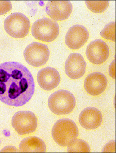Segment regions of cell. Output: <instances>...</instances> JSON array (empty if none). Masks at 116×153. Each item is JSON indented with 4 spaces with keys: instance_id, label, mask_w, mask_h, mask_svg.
<instances>
[{
    "instance_id": "obj_1",
    "label": "cell",
    "mask_w": 116,
    "mask_h": 153,
    "mask_svg": "<svg viewBox=\"0 0 116 153\" xmlns=\"http://www.w3.org/2000/svg\"><path fill=\"white\" fill-rule=\"evenodd\" d=\"M33 76L21 63L0 64V101L11 107H21L30 100L35 91Z\"/></svg>"
},
{
    "instance_id": "obj_2",
    "label": "cell",
    "mask_w": 116,
    "mask_h": 153,
    "mask_svg": "<svg viewBox=\"0 0 116 153\" xmlns=\"http://www.w3.org/2000/svg\"><path fill=\"white\" fill-rule=\"evenodd\" d=\"M51 134L54 141L58 145L64 147L68 146L78 137V129L73 120L61 119L54 124Z\"/></svg>"
},
{
    "instance_id": "obj_3",
    "label": "cell",
    "mask_w": 116,
    "mask_h": 153,
    "mask_svg": "<svg viewBox=\"0 0 116 153\" xmlns=\"http://www.w3.org/2000/svg\"><path fill=\"white\" fill-rule=\"evenodd\" d=\"M50 111L57 115L68 114L76 106V99L71 92L66 90L57 91L50 95L48 100Z\"/></svg>"
},
{
    "instance_id": "obj_4",
    "label": "cell",
    "mask_w": 116,
    "mask_h": 153,
    "mask_svg": "<svg viewBox=\"0 0 116 153\" xmlns=\"http://www.w3.org/2000/svg\"><path fill=\"white\" fill-rule=\"evenodd\" d=\"M59 33L60 28L58 23L49 18L38 19L32 27V33L33 37L43 42H52L56 39Z\"/></svg>"
},
{
    "instance_id": "obj_5",
    "label": "cell",
    "mask_w": 116,
    "mask_h": 153,
    "mask_svg": "<svg viewBox=\"0 0 116 153\" xmlns=\"http://www.w3.org/2000/svg\"><path fill=\"white\" fill-rule=\"evenodd\" d=\"M4 26L6 33L11 37L23 38L29 33L30 22L22 13H14L5 19Z\"/></svg>"
},
{
    "instance_id": "obj_6",
    "label": "cell",
    "mask_w": 116,
    "mask_h": 153,
    "mask_svg": "<svg viewBox=\"0 0 116 153\" xmlns=\"http://www.w3.org/2000/svg\"><path fill=\"white\" fill-rule=\"evenodd\" d=\"M11 124L18 134L24 135L34 133L38 126V120L32 111H21L14 115Z\"/></svg>"
},
{
    "instance_id": "obj_7",
    "label": "cell",
    "mask_w": 116,
    "mask_h": 153,
    "mask_svg": "<svg viewBox=\"0 0 116 153\" xmlns=\"http://www.w3.org/2000/svg\"><path fill=\"white\" fill-rule=\"evenodd\" d=\"M23 54L26 61L28 64L38 67L44 65L47 62L50 52L46 45L35 42L26 47Z\"/></svg>"
},
{
    "instance_id": "obj_8",
    "label": "cell",
    "mask_w": 116,
    "mask_h": 153,
    "mask_svg": "<svg viewBox=\"0 0 116 153\" xmlns=\"http://www.w3.org/2000/svg\"><path fill=\"white\" fill-rule=\"evenodd\" d=\"M86 54L87 59L91 63L100 65L106 61L109 57V47L102 40H94L87 46Z\"/></svg>"
},
{
    "instance_id": "obj_9",
    "label": "cell",
    "mask_w": 116,
    "mask_h": 153,
    "mask_svg": "<svg viewBox=\"0 0 116 153\" xmlns=\"http://www.w3.org/2000/svg\"><path fill=\"white\" fill-rule=\"evenodd\" d=\"M73 6L68 1H51L46 4V11L50 17L55 21H63L69 18Z\"/></svg>"
},
{
    "instance_id": "obj_10",
    "label": "cell",
    "mask_w": 116,
    "mask_h": 153,
    "mask_svg": "<svg viewBox=\"0 0 116 153\" xmlns=\"http://www.w3.org/2000/svg\"><path fill=\"white\" fill-rule=\"evenodd\" d=\"M89 37L88 31L84 27L76 25L71 27L67 32L65 42L69 48L77 50L85 45Z\"/></svg>"
},
{
    "instance_id": "obj_11",
    "label": "cell",
    "mask_w": 116,
    "mask_h": 153,
    "mask_svg": "<svg viewBox=\"0 0 116 153\" xmlns=\"http://www.w3.org/2000/svg\"><path fill=\"white\" fill-rule=\"evenodd\" d=\"M86 63L80 54L73 53L69 55L65 62L66 74L72 79L82 77L86 72Z\"/></svg>"
},
{
    "instance_id": "obj_12",
    "label": "cell",
    "mask_w": 116,
    "mask_h": 153,
    "mask_svg": "<svg viewBox=\"0 0 116 153\" xmlns=\"http://www.w3.org/2000/svg\"><path fill=\"white\" fill-rule=\"evenodd\" d=\"M108 80L104 74L95 72L89 74L85 79L84 87L88 94L92 96L100 95L107 86Z\"/></svg>"
},
{
    "instance_id": "obj_13",
    "label": "cell",
    "mask_w": 116,
    "mask_h": 153,
    "mask_svg": "<svg viewBox=\"0 0 116 153\" xmlns=\"http://www.w3.org/2000/svg\"><path fill=\"white\" fill-rule=\"evenodd\" d=\"M37 81L42 89L46 91L52 90L57 87L60 82V76L55 68L46 67L39 71Z\"/></svg>"
},
{
    "instance_id": "obj_14",
    "label": "cell",
    "mask_w": 116,
    "mask_h": 153,
    "mask_svg": "<svg viewBox=\"0 0 116 153\" xmlns=\"http://www.w3.org/2000/svg\"><path fill=\"white\" fill-rule=\"evenodd\" d=\"M79 121L82 128L87 130H94L101 125L103 116L96 108L87 107L81 113Z\"/></svg>"
},
{
    "instance_id": "obj_15",
    "label": "cell",
    "mask_w": 116,
    "mask_h": 153,
    "mask_svg": "<svg viewBox=\"0 0 116 153\" xmlns=\"http://www.w3.org/2000/svg\"><path fill=\"white\" fill-rule=\"evenodd\" d=\"M21 152H46V143L37 137H31L22 140L19 146Z\"/></svg>"
},
{
    "instance_id": "obj_16",
    "label": "cell",
    "mask_w": 116,
    "mask_h": 153,
    "mask_svg": "<svg viewBox=\"0 0 116 153\" xmlns=\"http://www.w3.org/2000/svg\"><path fill=\"white\" fill-rule=\"evenodd\" d=\"M88 144L83 140L76 139L68 146V152H90Z\"/></svg>"
},
{
    "instance_id": "obj_17",
    "label": "cell",
    "mask_w": 116,
    "mask_h": 153,
    "mask_svg": "<svg viewBox=\"0 0 116 153\" xmlns=\"http://www.w3.org/2000/svg\"><path fill=\"white\" fill-rule=\"evenodd\" d=\"M86 6L93 12L100 13L104 12L109 6V1H85Z\"/></svg>"
},
{
    "instance_id": "obj_18",
    "label": "cell",
    "mask_w": 116,
    "mask_h": 153,
    "mask_svg": "<svg viewBox=\"0 0 116 153\" xmlns=\"http://www.w3.org/2000/svg\"><path fill=\"white\" fill-rule=\"evenodd\" d=\"M115 22H111L108 23L101 32L100 34L103 38L111 41H115Z\"/></svg>"
},
{
    "instance_id": "obj_19",
    "label": "cell",
    "mask_w": 116,
    "mask_h": 153,
    "mask_svg": "<svg viewBox=\"0 0 116 153\" xmlns=\"http://www.w3.org/2000/svg\"><path fill=\"white\" fill-rule=\"evenodd\" d=\"M12 8L11 1H0V15L7 13L11 10Z\"/></svg>"
},
{
    "instance_id": "obj_20",
    "label": "cell",
    "mask_w": 116,
    "mask_h": 153,
    "mask_svg": "<svg viewBox=\"0 0 116 153\" xmlns=\"http://www.w3.org/2000/svg\"><path fill=\"white\" fill-rule=\"evenodd\" d=\"M115 141H111L106 145L103 150V152H115Z\"/></svg>"
},
{
    "instance_id": "obj_21",
    "label": "cell",
    "mask_w": 116,
    "mask_h": 153,
    "mask_svg": "<svg viewBox=\"0 0 116 153\" xmlns=\"http://www.w3.org/2000/svg\"><path fill=\"white\" fill-rule=\"evenodd\" d=\"M109 73L112 78L115 79V60L114 59L111 63L109 68Z\"/></svg>"
}]
</instances>
